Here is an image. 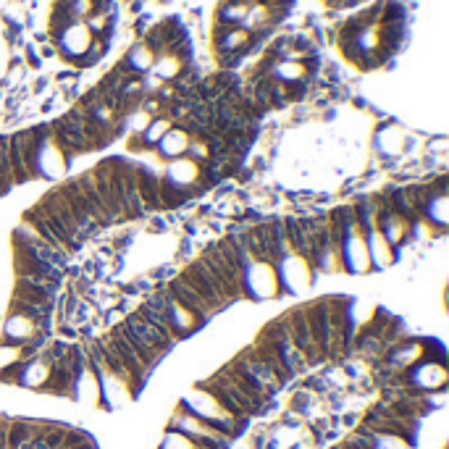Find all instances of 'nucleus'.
<instances>
[{
  "instance_id": "1",
  "label": "nucleus",
  "mask_w": 449,
  "mask_h": 449,
  "mask_svg": "<svg viewBox=\"0 0 449 449\" xmlns=\"http://www.w3.org/2000/svg\"><path fill=\"white\" fill-rule=\"evenodd\" d=\"M318 71L316 45L303 37H281L268 50L263 61L255 66L247 82V100L260 113L265 108H278L300 100L307 93V84Z\"/></svg>"
},
{
  "instance_id": "2",
  "label": "nucleus",
  "mask_w": 449,
  "mask_h": 449,
  "mask_svg": "<svg viewBox=\"0 0 449 449\" xmlns=\"http://www.w3.org/2000/svg\"><path fill=\"white\" fill-rule=\"evenodd\" d=\"M408 40V8L399 0H376L339 27L336 45L347 64L373 71L386 66Z\"/></svg>"
},
{
  "instance_id": "3",
  "label": "nucleus",
  "mask_w": 449,
  "mask_h": 449,
  "mask_svg": "<svg viewBox=\"0 0 449 449\" xmlns=\"http://www.w3.org/2000/svg\"><path fill=\"white\" fill-rule=\"evenodd\" d=\"M294 0H221L213 16V55L224 68L258 50L289 16Z\"/></svg>"
},
{
  "instance_id": "4",
  "label": "nucleus",
  "mask_w": 449,
  "mask_h": 449,
  "mask_svg": "<svg viewBox=\"0 0 449 449\" xmlns=\"http://www.w3.org/2000/svg\"><path fill=\"white\" fill-rule=\"evenodd\" d=\"M116 0H53L50 40L74 66H93L116 32Z\"/></svg>"
},
{
  "instance_id": "5",
  "label": "nucleus",
  "mask_w": 449,
  "mask_h": 449,
  "mask_svg": "<svg viewBox=\"0 0 449 449\" xmlns=\"http://www.w3.org/2000/svg\"><path fill=\"white\" fill-rule=\"evenodd\" d=\"M119 331L124 334V339L132 344L134 352L140 355V360L145 363L147 368H150V365L173 344L171 339H166L155 326H150L140 313H134V316L126 318V321L119 326Z\"/></svg>"
},
{
  "instance_id": "6",
  "label": "nucleus",
  "mask_w": 449,
  "mask_h": 449,
  "mask_svg": "<svg viewBox=\"0 0 449 449\" xmlns=\"http://www.w3.org/2000/svg\"><path fill=\"white\" fill-rule=\"evenodd\" d=\"M200 265L208 271V276H211L213 284L221 289V294L226 297V303H229V300H234L239 292H242L245 274H239L237 268L226 260V255L221 252V247H218V245H216V247H211V250L200 258Z\"/></svg>"
},
{
  "instance_id": "7",
  "label": "nucleus",
  "mask_w": 449,
  "mask_h": 449,
  "mask_svg": "<svg viewBox=\"0 0 449 449\" xmlns=\"http://www.w3.org/2000/svg\"><path fill=\"white\" fill-rule=\"evenodd\" d=\"M260 339L274 347V352L281 357V363L289 368L292 376L307 368V360H305L303 352H300V350L292 344L289 334H287V326H284V321H274L271 326H265V331L260 334Z\"/></svg>"
},
{
  "instance_id": "8",
  "label": "nucleus",
  "mask_w": 449,
  "mask_h": 449,
  "mask_svg": "<svg viewBox=\"0 0 449 449\" xmlns=\"http://www.w3.org/2000/svg\"><path fill=\"white\" fill-rule=\"evenodd\" d=\"M234 368H239L247 379H250L260 392H263L265 397H271L274 392H278V386H281V381H278L276 376H274V370L265 365L263 360L258 357V352L255 350H247V352H242V355L231 363Z\"/></svg>"
},
{
  "instance_id": "9",
  "label": "nucleus",
  "mask_w": 449,
  "mask_h": 449,
  "mask_svg": "<svg viewBox=\"0 0 449 449\" xmlns=\"http://www.w3.org/2000/svg\"><path fill=\"white\" fill-rule=\"evenodd\" d=\"M90 176H93V184H95V189H97V198L103 200L108 216H111V224H113V221H119V218H124L126 213H124V205H121V198H119V189H116V184H113V176H111V160L100 163V166H97Z\"/></svg>"
},
{
  "instance_id": "10",
  "label": "nucleus",
  "mask_w": 449,
  "mask_h": 449,
  "mask_svg": "<svg viewBox=\"0 0 449 449\" xmlns=\"http://www.w3.org/2000/svg\"><path fill=\"white\" fill-rule=\"evenodd\" d=\"M103 344H106V347H111V350L116 352V357L121 360V365H124V368H126V373H129V381H132V383L134 381H137V383L145 381L147 365L140 360V355L134 352V347L124 339V334H121L119 329L111 331L106 339H103Z\"/></svg>"
},
{
  "instance_id": "11",
  "label": "nucleus",
  "mask_w": 449,
  "mask_h": 449,
  "mask_svg": "<svg viewBox=\"0 0 449 449\" xmlns=\"http://www.w3.org/2000/svg\"><path fill=\"white\" fill-rule=\"evenodd\" d=\"M284 326H287V334H289L292 344L303 352V357L307 363H318L321 360V352H318L316 342L310 336V329H307V318H305V307L289 313V318H284Z\"/></svg>"
},
{
  "instance_id": "12",
  "label": "nucleus",
  "mask_w": 449,
  "mask_h": 449,
  "mask_svg": "<svg viewBox=\"0 0 449 449\" xmlns=\"http://www.w3.org/2000/svg\"><path fill=\"white\" fill-rule=\"evenodd\" d=\"M305 318H307V329L310 336L316 342L321 355L331 352V318H329V305L326 303H313L305 307Z\"/></svg>"
},
{
  "instance_id": "13",
  "label": "nucleus",
  "mask_w": 449,
  "mask_h": 449,
  "mask_svg": "<svg viewBox=\"0 0 449 449\" xmlns=\"http://www.w3.org/2000/svg\"><path fill=\"white\" fill-rule=\"evenodd\" d=\"M182 278H184L192 289L198 292L202 303L211 305V310H218V307H224V305H226V297L221 294V289L213 284V278L208 276V271L200 265V260L189 265L184 274H182Z\"/></svg>"
},
{
  "instance_id": "14",
  "label": "nucleus",
  "mask_w": 449,
  "mask_h": 449,
  "mask_svg": "<svg viewBox=\"0 0 449 449\" xmlns=\"http://www.w3.org/2000/svg\"><path fill=\"white\" fill-rule=\"evenodd\" d=\"M169 297H171V300H173L176 305H182L187 313H192L195 318L200 316V321H205V318H208V316L213 313L211 305L202 303L198 292L192 289V287H189V284H187V281H184L182 276L173 278L171 284H169Z\"/></svg>"
},
{
  "instance_id": "15",
  "label": "nucleus",
  "mask_w": 449,
  "mask_h": 449,
  "mask_svg": "<svg viewBox=\"0 0 449 449\" xmlns=\"http://www.w3.org/2000/svg\"><path fill=\"white\" fill-rule=\"evenodd\" d=\"M61 195L66 198L68 208H71V213H74V218H77V224H79L84 237L90 234V229H97V221L93 218V211H90V205H87V200H84V195H82V189L77 182H71V184L64 187Z\"/></svg>"
},
{
  "instance_id": "16",
  "label": "nucleus",
  "mask_w": 449,
  "mask_h": 449,
  "mask_svg": "<svg viewBox=\"0 0 449 449\" xmlns=\"http://www.w3.org/2000/svg\"><path fill=\"white\" fill-rule=\"evenodd\" d=\"M221 376H224L226 381L231 383V386L237 389L239 394H242L245 399H247V402H250L255 412H258V410L265 405V399H268V397H265L263 392H260V389H258V386H255V383H252L250 379H247V376H245V373H242L239 368H234V365H226V368L221 370Z\"/></svg>"
},
{
  "instance_id": "17",
  "label": "nucleus",
  "mask_w": 449,
  "mask_h": 449,
  "mask_svg": "<svg viewBox=\"0 0 449 449\" xmlns=\"http://www.w3.org/2000/svg\"><path fill=\"white\" fill-rule=\"evenodd\" d=\"M77 184H79L82 195H84V200H87V205H90L93 218L97 221V226L111 224V216H108L106 205H103V200L97 198V189H95V184H93V176H90V173H84V176H79V179H77Z\"/></svg>"
},
{
  "instance_id": "18",
  "label": "nucleus",
  "mask_w": 449,
  "mask_h": 449,
  "mask_svg": "<svg viewBox=\"0 0 449 449\" xmlns=\"http://www.w3.org/2000/svg\"><path fill=\"white\" fill-rule=\"evenodd\" d=\"M137 189H140V200H142L145 208L163 205L160 202V182L142 166H137Z\"/></svg>"
},
{
  "instance_id": "19",
  "label": "nucleus",
  "mask_w": 449,
  "mask_h": 449,
  "mask_svg": "<svg viewBox=\"0 0 449 449\" xmlns=\"http://www.w3.org/2000/svg\"><path fill=\"white\" fill-rule=\"evenodd\" d=\"M252 350H255V352H258V357H260V360H263L265 365H268V368L274 370V376H276L278 381L281 383H287L292 379V373H289V368H287V365H284V363H281V357L276 355V352H274V347H271V344L268 342H263V339H258V342H255V347H252Z\"/></svg>"
},
{
  "instance_id": "20",
  "label": "nucleus",
  "mask_w": 449,
  "mask_h": 449,
  "mask_svg": "<svg viewBox=\"0 0 449 449\" xmlns=\"http://www.w3.org/2000/svg\"><path fill=\"white\" fill-rule=\"evenodd\" d=\"M16 300H21V303H29V305H37V307H45V310H50V300H53V294L50 292L40 289V287H35V284H27L24 278H19L16 281Z\"/></svg>"
},
{
  "instance_id": "21",
  "label": "nucleus",
  "mask_w": 449,
  "mask_h": 449,
  "mask_svg": "<svg viewBox=\"0 0 449 449\" xmlns=\"http://www.w3.org/2000/svg\"><path fill=\"white\" fill-rule=\"evenodd\" d=\"M37 434V423L32 421H11L8 426V449H24Z\"/></svg>"
},
{
  "instance_id": "22",
  "label": "nucleus",
  "mask_w": 449,
  "mask_h": 449,
  "mask_svg": "<svg viewBox=\"0 0 449 449\" xmlns=\"http://www.w3.org/2000/svg\"><path fill=\"white\" fill-rule=\"evenodd\" d=\"M6 145H8V140H6V137H0V192H6L8 187L14 184V179H11V169H8Z\"/></svg>"
},
{
  "instance_id": "23",
  "label": "nucleus",
  "mask_w": 449,
  "mask_h": 449,
  "mask_svg": "<svg viewBox=\"0 0 449 449\" xmlns=\"http://www.w3.org/2000/svg\"><path fill=\"white\" fill-rule=\"evenodd\" d=\"M326 8H334V11H344V8H357L360 3L365 0H321Z\"/></svg>"
},
{
  "instance_id": "24",
  "label": "nucleus",
  "mask_w": 449,
  "mask_h": 449,
  "mask_svg": "<svg viewBox=\"0 0 449 449\" xmlns=\"http://www.w3.org/2000/svg\"><path fill=\"white\" fill-rule=\"evenodd\" d=\"M8 426H11V418L0 415V449H8Z\"/></svg>"
}]
</instances>
